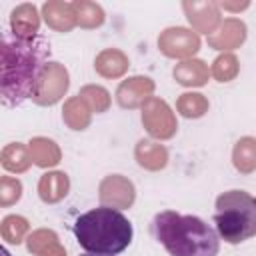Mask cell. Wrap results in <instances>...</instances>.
<instances>
[{
	"mask_svg": "<svg viewBox=\"0 0 256 256\" xmlns=\"http://www.w3.org/2000/svg\"><path fill=\"white\" fill-rule=\"evenodd\" d=\"M150 232L170 256H216L220 250L218 232L198 216L164 210L152 218Z\"/></svg>",
	"mask_w": 256,
	"mask_h": 256,
	"instance_id": "2",
	"label": "cell"
},
{
	"mask_svg": "<svg viewBox=\"0 0 256 256\" xmlns=\"http://www.w3.org/2000/svg\"><path fill=\"white\" fill-rule=\"evenodd\" d=\"M214 224L228 244H240L256 236V198L244 190H228L216 198Z\"/></svg>",
	"mask_w": 256,
	"mask_h": 256,
	"instance_id": "4",
	"label": "cell"
},
{
	"mask_svg": "<svg viewBox=\"0 0 256 256\" xmlns=\"http://www.w3.org/2000/svg\"><path fill=\"white\" fill-rule=\"evenodd\" d=\"M82 256H102V254H82Z\"/></svg>",
	"mask_w": 256,
	"mask_h": 256,
	"instance_id": "5",
	"label": "cell"
},
{
	"mask_svg": "<svg viewBox=\"0 0 256 256\" xmlns=\"http://www.w3.org/2000/svg\"><path fill=\"white\" fill-rule=\"evenodd\" d=\"M48 44L36 34L4 32L2 36V100L22 104L38 92L48 60Z\"/></svg>",
	"mask_w": 256,
	"mask_h": 256,
	"instance_id": "1",
	"label": "cell"
},
{
	"mask_svg": "<svg viewBox=\"0 0 256 256\" xmlns=\"http://www.w3.org/2000/svg\"><path fill=\"white\" fill-rule=\"evenodd\" d=\"M78 244L88 254L116 256L132 242V224L116 208L100 206L80 214L72 226Z\"/></svg>",
	"mask_w": 256,
	"mask_h": 256,
	"instance_id": "3",
	"label": "cell"
}]
</instances>
